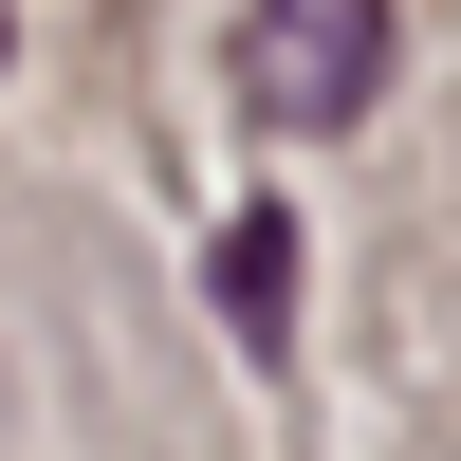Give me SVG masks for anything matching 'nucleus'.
Here are the masks:
<instances>
[{
    "label": "nucleus",
    "mask_w": 461,
    "mask_h": 461,
    "mask_svg": "<svg viewBox=\"0 0 461 461\" xmlns=\"http://www.w3.org/2000/svg\"><path fill=\"white\" fill-rule=\"evenodd\" d=\"M240 93L277 130H351L388 93V0H258L240 19Z\"/></svg>",
    "instance_id": "nucleus-1"
},
{
    "label": "nucleus",
    "mask_w": 461,
    "mask_h": 461,
    "mask_svg": "<svg viewBox=\"0 0 461 461\" xmlns=\"http://www.w3.org/2000/svg\"><path fill=\"white\" fill-rule=\"evenodd\" d=\"M221 314H240V351H277V332H295V221H277V203L221 221Z\"/></svg>",
    "instance_id": "nucleus-2"
}]
</instances>
